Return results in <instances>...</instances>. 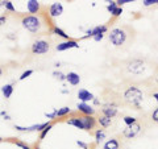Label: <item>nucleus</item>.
Segmentation results:
<instances>
[{
  "mask_svg": "<svg viewBox=\"0 0 158 149\" xmlns=\"http://www.w3.org/2000/svg\"><path fill=\"white\" fill-rule=\"evenodd\" d=\"M133 29L128 27H116L111 29L110 34H108V40L115 48H123L127 44H129L132 37Z\"/></svg>",
  "mask_w": 158,
  "mask_h": 149,
  "instance_id": "obj_1",
  "label": "nucleus"
},
{
  "mask_svg": "<svg viewBox=\"0 0 158 149\" xmlns=\"http://www.w3.org/2000/svg\"><path fill=\"white\" fill-rule=\"evenodd\" d=\"M123 100L128 106L135 107V110H140V104L144 100V94L137 86H128L123 92Z\"/></svg>",
  "mask_w": 158,
  "mask_h": 149,
  "instance_id": "obj_2",
  "label": "nucleus"
},
{
  "mask_svg": "<svg viewBox=\"0 0 158 149\" xmlns=\"http://www.w3.org/2000/svg\"><path fill=\"white\" fill-rule=\"evenodd\" d=\"M44 20L41 19L40 15H25L21 17V25L23 28H25L28 32L31 33H40L42 31V25H44Z\"/></svg>",
  "mask_w": 158,
  "mask_h": 149,
  "instance_id": "obj_3",
  "label": "nucleus"
},
{
  "mask_svg": "<svg viewBox=\"0 0 158 149\" xmlns=\"http://www.w3.org/2000/svg\"><path fill=\"white\" fill-rule=\"evenodd\" d=\"M125 70L129 74H135V75H140L145 71L146 65H145V59L142 58H132L128 59L125 62Z\"/></svg>",
  "mask_w": 158,
  "mask_h": 149,
  "instance_id": "obj_4",
  "label": "nucleus"
},
{
  "mask_svg": "<svg viewBox=\"0 0 158 149\" xmlns=\"http://www.w3.org/2000/svg\"><path fill=\"white\" fill-rule=\"evenodd\" d=\"M31 50L33 54H36V56L46 54L49 50H50V42L46 41V40H36V41L32 44Z\"/></svg>",
  "mask_w": 158,
  "mask_h": 149,
  "instance_id": "obj_5",
  "label": "nucleus"
},
{
  "mask_svg": "<svg viewBox=\"0 0 158 149\" xmlns=\"http://www.w3.org/2000/svg\"><path fill=\"white\" fill-rule=\"evenodd\" d=\"M78 119H79V121H81V124H82V127H83V130H85V131L94 130V128L96 127V124H98V119L94 117V116L79 115Z\"/></svg>",
  "mask_w": 158,
  "mask_h": 149,
  "instance_id": "obj_6",
  "label": "nucleus"
},
{
  "mask_svg": "<svg viewBox=\"0 0 158 149\" xmlns=\"http://www.w3.org/2000/svg\"><path fill=\"white\" fill-rule=\"evenodd\" d=\"M100 111H102V115H104V116H107V117L113 119V117L117 115V112H118V110H117V104H116V103H112V102L106 103V104H103V106H102Z\"/></svg>",
  "mask_w": 158,
  "mask_h": 149,
  "instance_id": "obj_7",
  "label": "nucleus"
},
{
  "mask_svg": "<svg viewBox=\"0 0 158 149\" xmlns=\"http://www.w3.org/2000/svg\"><path fill=\"white\" fill-rule=\"evenodd\" d=\"M140 132H141V124L135 123V124H132V126H127V128L123 131V136L131 140V138H135Z\"/></svg>",
  "mask_w": 158,
  "mask_h": 149,
  "instance_id": "obj_8",
  "label": "nucleus"
},
{
  "mask_svg": "<svg viewBox=\"0 0 158 149\" xmlns=\"http://www.w3.org/2000/svg\"><path fill=\"white\" fill-rule=\"evenodd\" d=\"M52 121H46V123H42V124H34V126H31V127H21V126H15V130L19 131V132H41L42 130H45V128L50 124Z\"/></svg>",
  "mask_w": 158,
  "mask_h": 149,
  "instance_id": "obj_9",
  "label": "nucleus"
},
{
  "mask_svg": "<svg viewBox=\"0 0 158 149\" xmlns=\"http://www.w3.org/2000/svg\"><path fill=\"white\" fill-rule=\"evenodd\" d=\"M77 108H78V112L81 113V115H86V116H94L96 112L95 107L91 106V104H88V103H82V102L78 103Z\"/></svg>",
  "mask_w": 158,
  "mask_h": 149,
  "instance_id": "obj_10",
  "label": "nucleus"
},
{
  "mask_svg": "<svg viewBox=\"0 0 158 149\" xmlns=\"http://www.w3.org/2000/svg\"><path fill=\"white\" fill-rule=\"evenodd\" d=\"M107 31H108L107 25H98V27L92 28V29H88V31L86 32V36H83L82 40H86V38H90V37L94 38V37L99 36V34H104Z\"/></svg>",
  "mask_w": 158,
  "mask_h": 149,
  "instance_id": "obj_11",
  "label": "nucleus"
},
{
  "mask_svg": "<svg viewBox=\"0 0 158 149\" xmlns=\"http://www.w3.org/2000/svg\"><path fill=\"white\" fill-rule=\"evenodd\" d=\"M48 12H49V16H50V19L59 17L63 13V6L61 3H53L52 6H49Z\"/></svg>",
  "mask_w": 158,
  "mask_h": 149,
  "instance_id": "obj_12",
  "label": "nucleus"
},
{
  "mask_svg": "<svg viewBox=\"0 0 158 149\" xmlns=\"http://www.w3.org/2000/svg\"><path fill=\"white\" fill-rule=\"evenodd\" d=\"M74 48H79V44L77 40H67V41H63V42H59L58 45L56 46V49L58 52H65L67 49H74Z\"/></svg>",
  "mask_w": 158,
  "mask_h": 149,
  "instance_id": "obj_13",
  "label": "nucleus"
},
{
  "mask_svg": "<svg viewBox=\"0 0 158 149\" xmlns=\"http://www.w3.org/2000/svg\"><path fill=\"white\" fill-rule=\"evenodd\" d=\"M27 9L31 15H36V13L38 15L41 12L42 6L40 2H37V0H29V2H27Z\"/></svg>",
  "mask_w": 158,
  "mask_h": 149,
  "instance_id": "obj_14",
  "label": "nucleus"
},
{
  "mask_svg": "<svg viewBox=\"0 0 158 149\" xmlns=\"http://www.w3.org/2000/svg\"><path fill=\"white\" fill-rule=\"evenodd\" d=\"M78 98H79V100H81L82 103H88V102H91L94 100V94L90 92L88 90H86V88H79V91H78Z\"/></svg>",
  "mask_w": 158,
  "mask_h": 149,
  "instance_id": "obj_15",
  "label": "nucleus"
},
{
  "mask_svg": "<svg viewBox=\"0 0 158 149\" xmlns=\"http://www.w3.org/2000/svg\"><path fill=\"white\" fill-rule=\"evenodd\" d=\"M66 81L71 84V86H78L81 83V77L79 74L75 71H70L69 74H66Z\"/></svg>",
  "mask_w": 158,
  "mask_h": 149,
  "instance_id": "obj_16",
  "label": "nucleus"
},
{
  "mask_svg": "<svg viewBox=\"0 0 158 149\" xmlns=\"http://www.w3.org/2000/svg\"><path fill=\"white\" fill-rule=\"evenodd\" d=\"M49 33H52V34H57L58 37H61V38H63L65 41H67V40H70V37H69V34L63 31V29H61L59 27H57V25H53V28L50 29V32Z\"/></svg>",
  "mask_w": 158,
  "mask_h": 149,
  "instance_id": "obj_17",
  "label": "nucleus"
},
{
  "mask_svg": "<svg viewBox=\"0 0 158 149\" xmlns=\"http://www.w3.org/2000/svg\"><path fill=\"white\" fill-rule=\"evenodd\" d=\"M118 148H120V144H118L117 138H115V137L107 140L104 143V145H103V149H118Z\"/></svg>",
  "mask_w": 158,
  "mask_h": 149,
  "instance_id": "obj_18",
  "label": "nucleus"
},
{
  "mask_svg": "<svg viewBox=\"0 0 158 149\" xmlns=\"http://www.w3.org/2000/svg\"><path fill=\"white\" fill-rule=\"evenodd\" d=\"M98 123L100 124L102 128H108V127L112 126V119L111 117H107L104 115H100V116L98 117Z\"/></svg>",
  "mask_w": 158,
  "mask_h": 149,
  "instance_id": "obj_19",
  "label": "nucleus"
},
{
  "mask_svg": "<svg viewBox=\"0 0 158 149\" xmlns=\"http://www.w3.org/2000/svg\"><path fill=\"white\" fill-rule=\"evenodd\" d=\"M73 111L70 107H62V108H58V110H56V115L57 117H66L69 115H71Z\"/></svg>",
  "mask_w": 158,
  "mask_h": 149,
  "instance_id": "obj_20",
  "label": "nucleus"
},
{
  "mask_svg": "<svg viewBox=\"0 0 158 149\" xmlns=\"http://www.w3.org/2000/svg\"><path fill=\"white\" fill-rule=\"evenodd\" d=\"M2 92H3V96L6 98V99H9L12 96V94H13V84H6V86H3L2 87Z\"/></svg>",
  "mask_w": 158,
  "mask_h": 149,
  "instance_id": "obj_21",
  "label": "nucleus"
},
{
  "mask_svg": "<svg viewBox=\"0 0 158 149\" xmlns=\"http://www.w3.org/2000/svg\"><path fill=\"white\" fill-rule=\"evenodd\" d=\"M103 140H106V131L104 130H96V132H95V141H96V144H100Z\"/></svg>",
  "mask_w": 158,
  "mask_h": 149,
  "instance_id": "obj_22",
  "label": "nucleus"
},
{
  "mask_svg": "<svg viewBox=\"0 0 158 149\" xmlns=\"http://www.w3.org/2000/svg\"><path fill=\"white\" fill-rule=\"evenodd\" d=\"M53 124H54V123L52 121V123H50V124H49V126H48V127L45 128V130H42L41 132H40V140H44V138H45V137H46V135H48V133H49V132H50V130H52V128H53Z\"/></svg>",
  "mask_w": 158,
  "mask_h": 149,
  "instance_id": "obj_23",
  "label": "nucleus"
},
{
  "mask_svg": "<svg viewBox=\"0 0 158 149\" xmlns=\"http://www.w3.org/2000/svg\"><path fill=\"white\" fill-rule=\"evenodd\" d=\"M12 143H13V144H15V145H16V147H19V148H21V149H32L31 147H29V145H28V144H25V143H23V141H19V140H13Z\"/></svg>",
  "mask_w": 158,
  "mask_h": 149,
  "instance_id": "obj_24",
  "label": "nucleus"
},
{
  "mask_svg": "<svg viewBox=\"0 0 158 149\" xmlns=\"http://www.w3.org/2000/svg\"><path fill=\"white\" fill-rule=\"evenodd\" d=\"M124 123L127 124V126H132V124H135V123H137V119L136 117H133V116H125L124 119Z\"/></svg>",
  "mask_w": 158,
  "mask_h": 149,
  "instance_id": "obj_25",
  "label": "nucleus"
},
{
  "mask_svg": "<svg viewBox=\"0 0 158 149\" xmlns=\"http://www.w3.org/2000/svg\"><path fill=\"white\" fill-rule=\"evenodd\" d=\"M53 75L56 77L58 81H61V82H63V81H66V75L63 73H61V71H53Z\"/></svg>",
  "mask_w": 158,
  "mask_h": 149,
  "instance_id": "obj_26",
  "label": "nucleus"
},
{
  "mask_svg": "<svg viewBox=\"0 0 158 149\" xmlns=\"http://www.w3.org/2000/svg\"><path fill=\"white\" fill-rule=\"evenodd\" d=\"M34 71L33 70H27V71H24L23 74H21V75H20V78H19V81H24V79H27V78H29V77H31L32 75V74H33Z\"/></svg>",
  "mask_w": 158,
  "mask_h": 149,
  "instance_id": "obj_27",
  "label": "nucleus"
},
{
  "mask_svg": "<svg viewBox=\"0 0 158 149\" xmlns=\"http://www.w3.org/2000/svg\"><path fill=\"white\" fill-rule=\"evenodd\" d=\"M4 7H6V9H7V11H9V12H15V11H16V8L13 7V3L9 2V0H6V6H4Z\"/></svg>",
  "mask_w": 158,
  "mask_h": 149,
  "instance_id": "obj_28",
  "label": "nucleus"
},
{
  "mask_svg": "<svg viewBox=\"0 0 158 149\" xmlns=\"http://www.w3.org/2000/svg\"><path fill=\"white\" fill-rule=\"evenodd\" d=\"M117 8V4H116V2H110V4L107 6V11L110 12V13H112L115 9Z\"/></svg>",
  "mask_w": 158,
  "mask_h": 149,
  "instance_id": "obj_29",
  "label": "nucleus"
},
{
  "mask_svg": "<svg viewBox=\"0 0 158 149\" xmlns=\"http://www.w3.org/2000/svg\"><path fill=\"white\" fill-rule=\"evenodd\" d=\"M150 117H152V120L154 121V123H158V107L156 108L154 111L152 112V115H150Z\"/></svg>",
  "mask_w": 158,
  "mask_h": 149,
  "instance_id": "obj_30",
  "label": "nucleus"
},
{
  "mask_svg": "<svg viewBox=\"0 0 158 149\" xmlns=\"http://www.w3.org/2000/svg\"><path fill=\"white\" fill-rule=\"evenodd\" d=\"M121 13H123V8H121V7H117V8H116L115 11H113L111 15H112L113 17H118V16H120Z\"/></svg>",
  "mask_w": 158,
  "mask_h": 149,
  "instance_id": "obj_31",
  "label": "nucleus"
},
{
  "mask_svg": "<svg viewBox=\"0 0 158 149\" xmlns=\"http://www.w3.org/2000/svg\"><path fill=\"white\" fill-rule=\"evenodd\" d=\"M142 4H144L145 7H150V6H154V4H157V0H144Z\"/></svg>",
  "mask_w": 158,
  "mask_h": 149,
  "instance_id": "obj_32",
  "label": "nucleus"
},
{
  "mask_svg": "<svg viewBox=\"0 0 158 149\" xmlns=\"http://www.w3.org/2000/svg\"><path fill=\"white\" fill-rule=\"evenodd\" d=\"M125 3H132V0H117V2H116L117 7H121V6H124Z\"/></svg>",
  "mask_w": 158,
  "mask_h": 149,
  "instance_id": "obj_33",
  "label": "nucleus"
},
{
  "mask_svg": "<svg viewBox=\"0 0 158 149\" xmlns=\"http://www.w3.org/2000/svg\"><path fill=\"white\" fill-rule=\"evenodd\" d=\"M0 115H2L4 119H6V120H11V116H9L6 111H2V112H0Z\"/></svg>",
  "mask_w": 158,
  "mask_h": 149,
  "instance_id": "obj_34",
  "label": "nucleus"
},
{
  "mask_svg": "<svg viewBox=\"0 0 158 149\" xmlns=\"http://www.w3.org/2000/svg\"><path fill=\"white\" fill-rule=\"evenodd\" d=\"M77 144H78V145L81 147V148H83V149H87V148H88L87 144H86V143H83V141H77Z\"/></svg>",
  "mask_w": 158,
  "mask_h": 149,
  "instance_id": "obj_35",
  "label": "nucleus"
},
{
  "mask_svg": "<svg viewBox=\"0 0 158 149\" xmlns=\"http://www.w3.org/2000/svg\"><path fill=\"white\" fill-rule=\"evenodd\" d=\"M6 21H7V16H0V27L3 24H6Z\"/></svg>",
  "mask_w": 158,
  "mask_h": 149,
  "instance_id": "obj_36",
  "label": "nucleus"
},
{
  "mask_svg": "<svg viewBox=\"0 0 158 149\" xmlns=\"http://www.w3.org/2000/svg\"><path fill=\"white\" fill-rule=\"evenodd\" d=\"M103 37H104V34H99V36L94 37V40H95V41H100V40H103Z\"/></svg>",
  "mask_w": 158,
  "mask_h": 149,
  "instance_id": "obj_37",
  "label": "nucleus"
},
{
  "mask_svg": "<svg viewBox=\"0 0 158 149\" xmlns=\"http://www.w3.org/2000/svg\"><path fill=\"white\" fill-rule=\"evenodd\" d=\"M94 104H95V106H98V104H100V102H99V99H96V98H94Z\"/></svg>",
  "mask_w": 158,
  "mask_h": 149,
  "instance_id": "obj_38",
  "label": "nucleus"
},
{
  "mask_svg": "<svg viewBox=\"0 0 158 149\" xmlns=\"http://www.w3.org/2000/svg\"><path fill=\"white\" fill-rule=\"evenodd\" d=\"M153 98H154V99H156V102L158 103V92H154V94H153Z\"/></svg>",
  "mask_w": 158,
  "mask_h": 149,
  "instance_id": "obj_39",
  "label": "nucleus"
},
{
  "mask_svg": "<svg viewBox=\"0 0 158 149\" xmlns=\"http://www.w3.org/2000/svg\"><path fill=\"white\" fill-rule=\"evenodd\" d=\"M6 6V0H0V7H4Z\"/></svg>",
  "mask_w": 158,
  "mask_h": 149,
  "instance_id": "obj_40",
  "label": "nucleus"
},
{
  "mask_svg": "<svg viewBox=\"0 0 158 149\" xmlns=\"http://www.w3.org/2000/svg\"><path fill=\"white\" fill-rule=\"evenodd\" d=\"M3 73H4V70H3V67H0V78L3 77Z\"/></svg>",
  "mask_w": 158,
  "mask_h": 149,
  "instance_id": "obj_41",
  "label": "nucleus"
},
{
  "mask_svg": "<svg viewBox=\"0 0 158 149\" xmlns=\"http://www.w3.org/2000/svg\"><path fill=\"white\" fill-rule=\"evenodd\" d=\"M2 141H3V138H2V137H0V143H2Z\"/></svg>",
  "mask_w": 158,
  "mask_h": 149,
  "instance_id": "obj_42",
  "label": "nucleus"
},
{
  "mask_svg": "<svg viewBox=\"0 0 158 149\" xmlns=\"http://www.w3.org/2000/svg\"><path fill=\"white\" fill-rule=\"evenodd\" d=\"M157 4H158V0H157Z\"/></svg>",
  "mask_w": 158,
  "mask_h": 149,
  "instance_id": "obj_43",
  "label": "nucleus"
},
{
  "mask_svg": "<svg viewBox=\"0 0 158 149\" xmlns=\"http://www.w3.org/2000/svg\"><path fill=\"white\" fill-rule=\"evenodd\" d=\"M157 81H158V79H157Z\"/></svg>",
  "mask_w": 158,
  "mask_h": 149,
  "instance_id": "obj_44",
  "label": "nucleus"
}]
</instances>
